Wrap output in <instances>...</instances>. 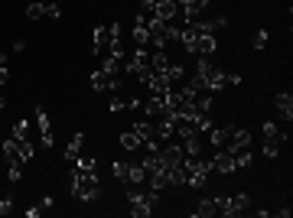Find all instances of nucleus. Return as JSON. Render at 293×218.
<instances>
[{
    "label": "nucleus",
    "mask_w": 293,
    "mask_h": 218,
    "mask_svg": "<svg viewBox=\"0 0 293 218\" xmlns=\"http://www.w3.org/2000/svg\"><path fill=\"white\" fill-rule=\"evenodd\" d=\"M72 196L82 199V202H95V199L101 196V186H98V176H95V173L72 169Z\"/></svg>",
    "instance_id": "nucleus-1"
},
{
    "label": "nucleus",
    "mask_w": 293,
    "mask_h": 218,
    "mask_svg": "<svg viewBox=\"0 0 293 218\" xmlns=\"http://www.w3.org/2000/svg\"><path fill=\"white\" fill-rule=\"evenodd\" d=\"M150 52L153 49H134L130 56H124V68H127L130 75H137V82H150L153 78V65H150Z\"/></svg>",
    "instance_id": "nucleus-2"
},
{
    "label": "nucleus",
    "mask_w": 293,
    "mask_h": 218,
    "mask_svg": "<svg viewBox=\"0 0 293 218\" xmlns=\"http://www.w3.org/2000/svg\"><path fill=\"white\" fill-rule=\"evenodd\" d=\"M127 202H130V215H134V218H147V215L160 205V192H156V189H150V192H144V196H140V192H130Z\"/></svg>",
    "instance_id": "nucleus-3"
},
{
    "label": "nucleus",
    "mask_w": 293,
    "mask_h": 218,
    "mask_svg": "<svg viewBox=\"0 0 293 218\" xmlns=\"http://www.w3.org/2000/svg\"><path fill=\"white\" fill-rule=\"evenodd\" d=\"M212 169H218V173H225V176H232V173L238 169V166H235V153L228 150V147H218L215 156H212Z\"/></svg>",
    "instance_id": "nucleus-4"
},
{
    "label": "nucleus",
    "mask_w": 293,
    "mask_h": 218,
    "mask_svg": "<svg viewBox=\"0 0 293 218\" xmlns=\"http://www.w3.org/2000/svg\"><path fill=\"white\" fill-rule=\"evenodd\" d=\"M225 202H228V196H218V199H202L199 202V208H195V218H212V215H218L221 208H225Z\"/></svg>",
    "instance_id": "nucleus-5"
},
{
    "label": "nucleus",
    "mask_w": 293,
    "mask_h": 218,
    "mask_svg": "<svg viewBox=\"0 0 293 218\" xmlns=\"http://www.w3.org/2000/svg\"><path fill=\"white\" fill-rule=\"evenodd\" d=\"M247 208H251V196L241 192V196H235V199H228L225 208H221V215H228V218H235V215H244Z\"/></svg>",
    "instance_id": "nucleus-6"
},
{
    "label": "nucleus",
    "mask_w": 293,
    "mask_h": 218,
    "mask_svg": "<svg viewBox=\"0 0 293 218\" xmlns=\"http://www.w3.org/2000/svg\"><path fill=\"white\" fill-rule=\"evenodd\" d=\"M92 88L95 91H118L121 88V78L118 75H104L101 68H98V72L92 75Z\"/></svg>",
    "instance_id": "nucleus-7"
},
{
    "label": "nucleus",
    "mask_w": 293,
    "mask_h": 218,
    "mask_svg": "<svg viewBox=\"0 0 293 218\" xmlns=\"http://www.w3.org/2000/svg\"><path fill=\"white\" fill-rule=\"evenodd\" d=\"M247 147H251V130L232 127V137H228V150L238 153V150H247Z\"/></svg>",
    "instance_id": "nucleus-8"
},
{
    "label": "nucleus",
    "mask_w": 293,
    "mask_h": 218,
    "mask_svg": "<svg viewBox=\"0 0 293 218\" xmlns=\"http://www.w3.org/2000/svg\"><path fill=\"white\" fill-rule=\"evenodd\" d=\"M274 111H277L280 120H290L293 117V94L290 91H280L277 98H274Z\"/></svg>",
    "instance_id": "nucleus-9"
},
{
    "label": "nucleus",
    "mask_w": 293,
    "mask_h": 218,
    "mask_svg": "<svg viewBox=\"0 0 293 218\" xmlns=\"http://www.w3.org/2000/svg\"><path fill=\"white\" fill-rule=\"evenodd\" d=\"M176 13H179V4H176V0H160L156 4V20L160 23H173Z\"/></svg>",
    "instance_id": "nucleus-10"
},
{
    "label": "nucleus",
    "mask_w": 293,
    "mask_h": 218,
    "mask_svg": "<svg viewBox=\"0 0 293 218\" xmlns=\"http://www.w3.org/2000/svg\"><path fill=\"white\" fill-rule=\"evenodd\" d=\"M202 130H192V134H186L183 137V153L186 156H195V153H202Z\"/></svg>",
    "instance_id": "nucleus-11"
},
{
    "label": "nucleus",
    "mask_w": 293,
    "mask_h": 218,
    "mask_svg": "<svg viewBox=\"0 0 293 218\" xmlns=\"http://www.w3.org/2000/svg\"><path fill=\"white\" fill-rule=\"evenodd\" d=\"M183 147H163V150H160V163H163V166H176V163H183Z\"/></svg>",
    "instance_id": "nucleus-12"
},
{
    "label": "nucleus",
    "mask_w": 293,
    "mask_h": 218,
    "mask_svg": "<svg viewBox=\"0 0 293 218\" xmlns=\"http://www.w3.org/2000/svg\"><path fill=\"white\" fill-rule=\"evenodd\" d=\"M130 130H134V134L140 137V143H150V140H156V127L150 124V120H137V124L130 127Z\"/></svg>",
    "instance_id": "nucleus-13"
},
{
    "label": "nucleus",
    "mask_w": 293,
    "mask_h": 218,
    "mask_svg": "<svg viewBox=\"0 0 293 218\" xmlns=\"http://www.w3.org/2000/svg\"><path fill=\"white\" fill-rule=\"evenodd\" d=\"M82 143H85V134L78 130V134H72V140H69V147H65V163H75V160H78V153H82Z\"/></svg>",
    "instance_id": "nucleus-14"
},
{
    "label": "nucleus",
    "mask_w": 293,
    "mask_h": 218,
    "mask_svg": "<svg viewBox=\"0 0 293 218\" xmlns=\"http://www.w3.org/2000/svg\"><path fill=\"white\" fill-rule=\"evenodd\" d=\"M153 20H156V4H150V0H144V7L137 10L134 23H140V26H150Z\"/></svg>",
    "instance_id": "nucleus-15"
},
{
    "label": "nucleus",
    "mask_w": 293,
    "mask_h": 218,
    "mask_svg": "<svg viewBox=\"0 0 293 218\" xmlns=\"http://www.w3.org/2000/svg\"><path fill=\"white\" fill-rule=\"evenodd\" d=\"M0 150H4V160L7 163H23V156H20V140H4V147H0Z\"/></svg>",
    "instance_id": "nucleus-16"
},
{
    "label": "nucleus",
    "mask_w": 293,
    "mask_h": 218,
    "mask_svg": "<svg viewBox=\"0 0 293 218\" xmlns=\"http://www.w3.org/2000/svg\"><path fill=\"white\" fill-rule=\"evenodd\" d=\"M228 137H232V127H212L209 130V140H212V147H228Z\"/></svg>",
    "instance_id": "nucleus-17"
},
{
    "label": "nucleus",
    "mask_w": 293,
    "mask_h": 218,
    "mask_svg": "<svg viewBox=\"0 0 293 218\" xmlns=\"http://www.w3.org/2000/svg\"><path fill=\"white\" fill-rule=\"evenodd\" d=\"M121 68H124V59H118V56H101V72H104V75H121Z\"/></svg>",
    "instance_id": "nucleus-18"
},
{
    "label": "nucleus",
    "mask_w": 293,
    "mask_h": 218,
    "mask_svg": "<svg viewBox=\"0 0 293 218\" xmlns=\"http://www.w3.org/2000/svg\"><path fill=\"white\" fill-rule=\"evenodd\" d=\"M134 42H137V49H147V42H150V26H140V23H134Z\"/></svg>",
    "instance_id": "nucleus-19"
},
{
    "label": "nucleus",
    "mask_w": 293,
    "mask_h": 218,
    "mask_svg": "<svg viewBox=\"0 0 293 218\" xmlns=\"http://www.w3.org/2000/svg\"><path fill=\"white\" fill-rule=\"evenodd\" d=\"M42 16H46V0H33L26 7V20H42Z\"/></svg>",
    "instance_id": "nucleus-20"
},
{
    "label": "nucleus",
    "mask_w": 293,
    "mask_h": 218,
    "mask_svg": "<svg viewBox=\"0 0 293 218\" xmlns=\"http://www.w3.org/2000/svg\"><path fill=\"white\" fill-rule=\"evenodd\" d=\"M140 166H144L147 176H150L153 169H160V166H163V163H160V150H150V156H144V160H140Z\"/></svg>",
    "instance_id": "nucleus-21"
},
{
    "label": "nucleus",
    "mask_w": 293,
    "mask_h": 218,
    "mask_svg": "<svg viewBox=\"0 0 293 218\" xmlns=\"http://www.w3.org/2000/svg\"><path fill=\"white\" fill-rule=\"evenodd\" d=\"M121 147H124V150H130V153H134L137 147H144V143H140V137L134 134V130H124V134H121Z\"/></svg>",
    "instance_id": "nucleus-22"
},
{
    "label": "nucleus",
    "mask_w": 293,
    "mask_h": 218,
    "mask_svg": "<svg viewBox=\"0 0 293 218\" xmlns=\"http://www.w3.org/2000/svg\"><path fill=\"white\" fill-rule=\"evenodd\" d=\"M280 147H283V137H267L264 140V156H277Z\"/></svg>",
    "instance_id": "nucleus-23"
},
{
    "label": "nucleus",
    "mask_w": 293,
    "mask_h": 218,
    "mask_svg": "<svg viewBox=\"0 0 293 218\" xmlns=\"http://www.w3.org/2000/svg\"><path fill=\"white\" fill-rule=\"evenodd\" d=\"M251 160H254L251 147H247V150H238V153H235V166H238V169H247V166H251Z\"/></svg>",
    "instance_id": "nucleus-24"
},
{
    "label": "nucleus",
    "mask_w": 293,
    "mask_h": 218,
    "mask_svg": "<svg viewBox=\"0 0 293 218\" xmlns=\"http://www.w3.org/2000/svg\"><path fill=\"white\" fill-rule=\"evenodd\" d=\"M111 173H114V179H121V182H127V173H130V163L127 160H118L111 166Z\"/></svg>",
    "instance_id": "nucleus-25"
},
{
    "label": "nucleus",
    "mask_w": 293,
    "mask_h": 218,
    "mask_svg": "<svg viewBox=\"0 0 293 218\" xmlns=\"http://www.w3.org/2000/svg\"><path fill=\"white\" fill-rule=\"evenodd\" d=\"M13 140H30V120H16L13 124Z\"/></svg>",
    "instance_id": "nucleus-26"
},
{
    "label": "nucleus",
    "mask_w": 293,
    "mask_h": 218,
    "mask_svg": "<svg viewBox=\"0 0 293 218\" xmlns=\"http://www.w3.org/2000/svg\"><path fill=\"white\" fill-rule=\"evenodd\" d=\"M127 182H130V186H134V182H147V173H144V166H134V163H130Z\"/></svg>",
    "instance_id": "nucleus-27"
},
{
    "label": "nucleus",
    "mask_w": 293,
    "mask_h": 218,
    "mask_svg": "<svg viewBox=\"0 0 293 218\" xmlns=\"http://www.w3.org/2000/svg\"><path fill=\"white\" fill-rule=\"evenodd\" d=\"M36 127H39V134L42 130H52V120H49V114L42 108H36Z\"/></svg>",
    "instance_id": "nucleus-28"
},
{
    "label": "nucleus",
    "mask_w": 293,
    "mask_h": 218,
    "mask_svg": "<svg viewBox=\"0 0 293 218\" xmlns=\"http://www.w3.org/2000/svg\"><path fill=\"white\" fill-rule=\"evenodd\" d=\"M78 166L75 169H85V173H95V156H82V153H78Z\"/></svg>",
    "instance_id": "nucleus-29"
},
{
    "label": "nucleus",
    "mask_w": 293,
    "mask_h": 218,
    "mask_svg": "<svg viewBox=\"0 0 293 218\" xmlns=\"http://www.w3.org/2000/svg\"><path fill=\"white\" fill-rule=\"evenodd\" d=\"M20 156H23V163L33 160V156H36V147H33L30 140H20Z\"/></svg>",
    "instance_id": "nucleus-30"
},
{
    "label": "nucleus",
    "mask_w": 293,
    "mask_h": 218,
    "mask_svg": "<svg viewBox=\"0 0 293 218\" xmlns=\"http://www.w3.org/2000/svg\"><path fill=\"white\" fill-rule=\"evenodd\" d=\"M251 46H254L257 52H261L264 46H267V33H264V30H257V33H254V39H251Z\"/></svg>",
    "instance_id": "nucleus-31"
},
{
    "label": "nucleus",
    "mask_w": 293,
    "mask_h": 218,
    "mask_svg": "<svg viewBox=\"0 0 293 218\" xmlns=\"http://www.w3.org/2000/svg\"><path fill=\"white\" fill-rule=\"evenodd\" d=\"M108 108H111V114H121V111L127 108V101H124V98H118V94H114V98L108 101Z\"/></svg>",
    "instance_id": "nucleus-32"
},
{
    "label": "nucleus",
    "mask_w": 293,
    "mask_h": 218,
    "mask_svg": "<svg viewBox=\"0 0 293 218\" xmlns=\"http://www.w3.org/2000/svg\"><path fill=\"white\" fill-rule=\"evenodd\" d=\"M7 176H10V182H20V179H23V166H20V163H10Z\"/></svg>",
    "instance_id": "nucleus-33"
},
{
    "label": "nucleus",
    "mask_w": 293,
    "mask_h": 218,
    "mask_svg": "<svg viewBox=\"0 0 293 218\" xmlns=\"http://www.w3.org/2000/svg\"><path fill=\"white\" fill-rule=\"evenodd\" d=\"M264 137H283V130L271 120V124H264ZM283 140H287V137H283Z\"/></svg>",
    "instance_id": "nucleus-34"
},
{
    "label": "nucleus",
    "mask_w": 293,
    "mask_h": 218,
    "mask_svg": "<svg viewBox=\"0 0 293 218\" xmlns=\"http://www.w3.org/2000/svg\"><path fill=\"white\" fill-rule=\"evenodd\" d=\"M46 16H49V20H59V16H62V7H59V4H46Z\"/></svg>",
    "instance_id": "nucleus-35"
},
{
    "label": "nucleus",
    "mask_w": 293,
    "mask_h": 218,
    "mask_svg": "<svg viewBox=\"0 0 293 218\" xmlns=\"http://www.w3.org/2000/svg\"><path fill=\"white\" fill-rule=\"evenodd\" d=\"M13 212V199H0V215H10Z\"/></svg>",
    "instance_id": "nucleus-36"
},
{
    "label": "nucleus",
    "mask_w": 293,
    "mask_h": 218,
    "mask_svg": "<svg viewBox=\"0 0 293 218\" xmlns=\"http://www.w3.org/2000/svg\"><path fill=\"white\" fill-rule=\"evenodd\" d=\"M42 147H52V143H56V134H52V130H42Z\"/></svg>",
    "instance_id": "nucleus-37"
},
{
    "label": "nucleus",
    "mask_w": 293,
    "mask_h": 218,
    "mask_svg": "<svg viewBox=\"0 0 293 218\" xmlns=\"http://www.w3.org/2000/svg\"><path fill=\"white\" fill-rule=\"evenodd\" d=\"M42 215V205H33V208H26V218H39Z\"/></svg>",
    "instance_id": "nucleus-38"
},
{
    "label": "nucleus",
    "mask_w": 293,
    "mask_h": 218,
    "mask_svg": "<svg viewBox=\"0 0 293 218\" xmlns=\"http://www.w3.org/2000/svg\"><path fill=\"white\" fill-rule=\"evenodd\" d=\"M7 82H10V72H7V65H0V88H4Z\"/></svg>",
    "instance_id": "nucleus-39"
},
{
    "label": "nucleus",
    "mask_w": 293,
    "mask_h": 218,
    "mask_svg": "<svg viewBox=\"0 0 293 218\" xmlns=\"http://www.w3.org/2000/svg\"><path fill=\"white\" fill-rule=\"evenodd\" d=\"M176 4H179V10H183V7H199L195 0H176Z\"/></svg>",
    "instance_id": "nucleus-40"
},
{
    "label": "nucleus",
    "mask_w": 293,
    "mask_h": 218,
    "mask_svg": "<svg viewBox=\"0 0 293 218\" xmlns=\"http://www.w3.org/2000/svg\"><path fill=\"white\" fill-rule=\"evenodd\" d=\"M195 4H199V7H202V10H206V7L212 4V0H195Z\"/></svg>",
    "instance_id": "nucleus-41"
},
{
    "label": "nucleus",
    "mask_w": 293,
    "mask_h": 218,
    "mask_svg": "<svg viewBox=\"0 0 293 218\" xmlns=\"http://www.w3.org/2000/svg\"><path fill=\"white\" fill-rule=\"evenodd\" d=\"M0 65H7V52H0Z\"/></svg>",
    "instance_id": "nucleus-42"
},
{
    "label": "nucleus",
    "mask_w": 293,
    "mask_h": 218,
    "mask_svg": "<svg viewBox=\"0 0 293 218\" xmlns=\"http://www.w3.org/2000/svg\"><path fill=\"white\" fill-rule=\"evenodd\" d=\"M7 108V101H4V94H0V111H4Z\"/></svg>",
    "instance_id": "nucleus-43"
},
{
    "label": "nucleus",
    "mask_w": 293,
    "mask_h": 218,
    "mask_svg": "<svg viewBox=\"0 0 293 218\" xmlns=\"http://www.w3.org/2000/svg\"><path fill=\"white\" fill-rule=\"evenodd\" d=\"M150 4H160V0H150Z\"/></svg>",
    "instance_id": "nucleus-44"
}]
</instances>
